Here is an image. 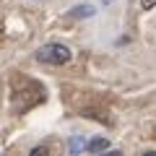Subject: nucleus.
<instances>
[{
	"label": "nucleus",
	"instance_id": "1",
	"mask_svg": "<svg viewBox=\"0 0 156 156\" xmlns=\"http://www.w3.org/2000/svg\"><path fill=\"white\" fill-rule=\"evenodd\" d=\"M70 57H73L70 47L60 44V42H50L37 50V60L44 65H65V62H70Z\"/></svg>",
	"mask_w": 156,
	"mask_h": 156
},
{
	"label": "nucleus",
	"instance_id": "2",
	"mask_svg": "<svg viewBox=\"0 0 156 156\" xmlns=\"http://www.w3.org/2000/svg\"><path fill=\"white\" fill-rule=\"evenodd\" d=\"M109 148V140L107 138H94V140H86V151L89 154H101V151Z\"/></svg>",
	"mask_w": 156,
	"mask_h": 156
},
{
	"label": "nucleus",
	"instance_id": "3",
	"mask_svg": "<svg viewBox=\"0 0 156 156\" xmlns=\"http://www.w3.org/2000/svg\"><path fill=\"white\" fill-rule=\"evenodd\" d=\"M94 8H91V5H78V8H73V13H70V16H76V18H89V16H94Z\"/></svg>",
	"mask_w": 156,
	"mask_h": 156
},
{
	"label": "nucleus",
	"instance_id": "4",
	"mask_svg": "<svg viewBox=\"0 0 156 156\" xmlns=\"http://www.w3.org/2000/svg\"><path fill=\"white\" fill-rule=\"evenodd\" d=\"M68 148H70V154H81V151H86V140L83 138H73Z\"/></svg>",
	"mask_w": 156,
	"mask_h": 156
},
{
	"label": "nucleus",
	"instance_id": "5",
	"mask_svg": "<svg viewBox=\"0 0 156 156\" xmlns=\"http://www.w3.org/2000/svg\"><path fill=\"white\" fill-rule=\"evenodd\" d=\"M140 8L143 11H151V8H156V0H140Z\"/></svg>",
	"mask_w": 156,
	"mask_h": 156
}]
</instances>
